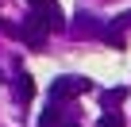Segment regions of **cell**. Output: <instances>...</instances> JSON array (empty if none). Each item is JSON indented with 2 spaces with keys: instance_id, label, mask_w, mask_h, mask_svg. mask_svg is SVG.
<instances>
[{
  "instance_id": "obj_1",
  "label": "cell",
  "mask_w": 131,
  "mask_h": 127,
  "mask_svg": "<svg viewBox=\"0 0 131 127\" xmlns=\"http://www.w3.org/2000/svg\"><path fill=\"white\" fill-rule=\"evenodd\" d=\"M89 89H93L89 77H81V73H66V77H58V81L50 85V104H58V100H73V96H81V93H89Z\"/></svg>"
},
{
  "instance_id": "obj_2",
  "label": "cell",
  "mask_w": 131,
  "mask_h": 127,
  "mask_svg": "<svg viewBox=\"0 0 131 127\" xmlns=\"http://www.w3.org/2000/svg\"><path fill=\"white\" fill-rule=\"evenodd\" d=\"M27 8L46 31H66V16L58 8V0H27Z\"/></svg>"
},
{
  "instance_id": "obj_3",
  "label": "cell",
  "mask_w": 131,
  "mask_h": 127,
  "mask_svg": "<svg viewBox=\"0 0 131 127\" xmlns=\"http://www.w3.org/2000/svg\"><path fill=\"white\" fill-rule=\"evenodd\" d=\"M16 35H19V39H23V42H27L31 50H42V46H46V35H50V31H46V27H42V23H39L35 16H27V23H23V27H16Z\"/></svg>"
},
{
  "instance_id": "obj_4",
  "label": "cell",
  "mask_w": 131,
  "mask_h": 127,
  "mask_svg": "<svg viewBox=\"0 0 131 127\" xmlns=\"http://www.w3.org/2000/svg\"><path fill=\"white\" fill-rule=\"evenodd\" d=\"M12 89H16V100H19V104H31V96H35V81H31V73H27V70H16Z\"/></svg>"
},
{
  "instance_id": "obj_5",
  "label": "cell",
  "mask_w": 131,
  "mask_h": 127,
  "mask_svg": "<svg viewBox=\"0 0 131 127\" xmlns=\"http://www.w3.org/2000/svg\"><path fill=\"white\" fill-rule=\"evenodd\" d=\"M81 23L73 27V35H104V23L100 19H93V16H77Z\"/></svg>"
},
{
  "instance_id": "obj_6",
  "label": "cell",
  "mask_w": 131,
  "mask_h": 127,
  "mask_svg": "<svg viewBox=\"0 0 131 127\" xmlns=\"http://www.w3.org/2000/svg\"><path fill=\"white\" fill-rule=\"evenodd\" d=\"M39 127H62V112H58V104H50V108L39 116Z\"/></svg>"
},
{
  "instance_id": "obj_7",
  "label": "cell",
  "mask_w": 131,
  "mask_h": 127,
  "mask_svg": "<svg viewBox=\"0 0 131 127\" xmlns=\"http://www.w3.org/2000/svg\"><path fill=\"white\" fill-rule=\"evenodd\" d=\"M96 127H127V123H123V116H116V112H104V116L96 119Z\"/></svg>"
},
{
  "instance_id": "obj_8",
  "label": "cell",
  "mask_w": 131,
  "mask_h": 127,
  "mask_svg": "<svg viewBox=\"0 0 131 127\" xmlns=\"http://www.w3.org/2000/svg\"><path fill=\"white\" fill-rule=\"evenodd\" d=\"M123 96H127V89H108V93H104L100 100H104V108H112V104H119Z\"/></svg>"
},
{
  "instance_id": "obj_9",
  "label": "cell",
  "mask_w": 131,
  "mask_h": 127,
  "mask_svg": "<svg viewBox=\"0 0 131 127\" xmlns=\"http://www.w3.org/2000/svg\"><path fill=\"white\" fill-rule=\"evenodd\" d=\"M62 127H77V123H62Z\"/></svg>"
}]
</instances>
